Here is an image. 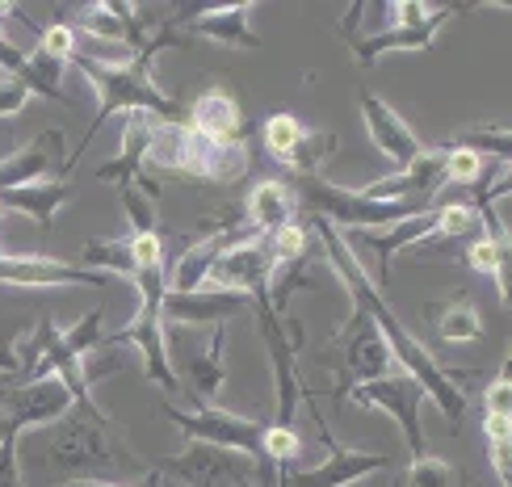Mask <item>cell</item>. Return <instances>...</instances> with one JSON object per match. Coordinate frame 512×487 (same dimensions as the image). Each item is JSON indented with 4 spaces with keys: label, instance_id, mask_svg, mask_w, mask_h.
<instances>
[{
    "label": "cell",
    "instance_id": "6da1fadb",
    "mask_svg": "<svg viewBox=\"0 0 512 487\" xmlns=\"http://www.w3.org/2000/svg\"><path fill=\"white\" fill-rule=\"evenodd\" d=\"M311 227H315V236L324 240V252H328L332 269L340 273V282H345V290L353 294V307L366 311L370 320H374V328L382 332V341L391 345V357L399 362V370L408 374V378H416V383L424 387V395H429L433 404L445 412V420H450L454 429H462L466 425V395L458 391L454 374L445 370V366H437V357L424 349L408 328H403V320H399V315L391 311V303H387V294L374 286L366 265L357 261V252H349L345 231H336L328 219H319V215L311 219Z\"/></svg>",
    "mask_w": 512,
    "mask_h": 487
},
{
    "label": "cell",
    "instance_id": "7a4b0ae2",
    "mask_svg": "<svg viewBox=\"0 0 512 487\" xmlns=\"http://www.w3.org/2000/svg\"><path fill=\"white\" fill-rule=\"evenodd\" d=\"M168 47H189V34L177 26L173 17L160 21L156 34L143 42V51H139L131 63H105V59L84 55V51L72 55V63L84 72V80H89L93 89L101 93V105H97V114H93V122H89V131H84V139L76 143L72 160L63 164V173H72V168L80 164L84 147L93 143V135H97L114 114H135V110H143V114H156L160 122H181L185 105H181L173 93H164L160 84L152 80V63H156V55L168 51Z\"/></svg>",
    "mask_w": 512,
    "mask_h": 487
},
{
    "label": "cell",
    "instance_id": "3957f363",
    "mask_svg": "<svg viewBox=\"0 0 512 487\" xmlns=\"http://www.w3.org/2000/svg\"><path fill=\"white\" fill-rule=\"evenodd\" d=\"M38 462L63 471H101V467H135L139 454L118 437L114 420L97 408V399H76L72 412L42 429Z\"/></svg>",
    "mask_w": 512,
    "mask_h": 487
},
{
    "label": "cell",
    "instance_id": "277c9868",
    "mask_svg": "<svg viewBox=\"0 0 512 487\" xmlns=\"http://www.w3.org/2000/svg\"><path fill=\"white\" fill-rule=\"evenodd\" d=\"M147 160L164 168V173L219 181V185L240 181L252 164L244 139H206L198 131H189L185 122H164L156 131V143H152V152H147Z\"/></svg>",
    "mask_w": 512,
    "mask_h": 487
},
{
    "label": "cell",
    "instance_id": "5b68a950",
    "mask_svg": "<svg viewBox=\"0 0 512 487\" xmlns=\"http://www.w3.org/2000/svg\"><path fill=\"white\" fill-rule=\"evenodd\" d=\"M319 362L336 370V404H345L361 383L395 374L391 345L382 341V332L374 328V320L361 307H353L349 320L328 336V345L319 349Z\"/></svg>",
    "mask_w": 512,
    "mask_h": 487
},
{
    "label": "cell",
    "instance_id": "8992f818",
    "mask_svg": "<svg viewBox=\"0 0 512 487\" xmlns=\"http://www.w3.org/2000/svg\"><path fill=\"white\" fill-rule=\"evenodd\" d=\"M303 202L319 219L340 223V227H366V231L395 227L403 219L420 215V210H433L424 202H378V198H366L361 189H345V185H332L319 177H303Z\"/></svg>",
    "mask_w": 512,
    "mask_h": 487
},
{
    "label": "cell",
    "instance_id": "52a82bcc",
    "mask_svg": "<svg viewBox=\"0 0 512 487\" xmlns=\"http://www.w3.org/2000/svg\"><path fill=\"white\" fill-rule=\"evenodd\" d=\"M164 416L189 437V441H206V446H223V450H236V454H248L252 462L265 458V425L252 416H236L227 408H194L185 412L177 404H164Z\"/></svg>",
    "mask_w": 512,
    "mask_h": 487
},
{
    "label": "cell",
    "instance_id": "ba28073f",
    "mask_svg": "<svg viewBox=\"0 0 512 487\" xmlns=\"http://www.w3.org/2000/svg\"><path fill=\"white\" fill-rule=\"evenodd\" d=\"M156 471L168 479H181L185 487H248L252 458L223 446H206V441H189L181 454L164 458Z\"/></svg>",
    "mask_w": 512,
    "mask_h": 487
},
{
    "label": "cell",
    "instance_id": "9c48e42d",
    "mask_svg": "<svg viewBox=\"0 0 512 487\" xmlns=\"http://www.w3.org/2000/svg\"><path fill=\"white\" fill-rule=\"evenodd\" d=\"M353 404L357 408H378V412H387L395 425L403 429V446L412 450V458L424 454V429H420V408H424V387L416 383V378H408L403 370L387 374V378H374V383H361L353 395Z\"/></svg>",
    "mask_w": 512,
    "mask_h": 487
},
{
    "label": "cell",
    "instance_id": "30bf717a",
    "mask_svg": "<svg viewBox=\"0 0 512 487\" xmlns=\"http://www.w3.org/2000/svg\"><path fill=\"white\" fill-rule=\"evenodd\" d=\"M303 399H307V395H303ZM307 404H311V399H307ZM311 412H315L319 441H324L328 458L319 462V467L290 471V475L282 479V487H349V483H357V479H370V475H378V471H387V467H391V458H387V454H366V450L340 446V441L332 437V429H328V420L319 416L315 404H311Z\"/></svg>",
    "mask_w": 512,
    "mask_h": 487
},
{
    "label": "cell",
    "instance_id": "8fae6325",
    "mask_svg": "<svg viewBox=\"0 0 512 487\" xmlns=\"http://www.w3.org/2000/svg\"><path fill=\"white\" fill-rule=\"evenodd\" d=\"M248 303L256 307V324H261L265 336V349H269V362H273V378H277V416L273 425L277 429H294V412H298V399H303V383H298V349L286 341L282 320L277 311L269 307V294H248Z\"/></svg>",
    "mask_w": 512,
    "mask_h": 487
},
{
    "label": "cell",
    "instance_id": "7c38bea8",
    "mask_svg": "<svg viewBox=\"0 0 512 487\" xmlns=\"http://www.w3.org/2000/svg\"><path fill=\"white\" fill-rule=\"evenodd\" d=\"M177 341H181L177 366H173V370H177V383L185 378L189 395H194V404L206 408L210 399L223 391V383H227V362H223V353H227V324L210 328V336H206L202 349L194 345V336H189V332H181Z\"/></svg>",
    "mask_w": 512,
    "mask_h": 487
},
{
    "label": "cell",
    "instance_id": "4fadbf2b",
    "mask_svg": "<svg viewBox=\"0 0 512 487\" xmlns=\"http://www.w3.org/2000/svg\"><path fill=\"white\" fill-rule=\"evenodd\" d=\"M0 282L5 286H30V290H55V286H93V290H110L114 278L110 273H93L80 269L76 261H59V257H5L0 252Z\"/></svg>",
    "mask_w": 512,
    "mask_h": 487
},
{
    "label": "cell",
    "instance_id": "5bb4252c",
    "mask_svg": "<svg viewBox=\"0 0 512 487\" xmlns=\"http://www.w3.org/2000/svg\"><path fill=\"white\" fill-rule=\"evenodd\" d=\"M101 345H135L139 357H143V370L152 378L156 387H164L168 395H181V383H177V370H173V357H168V341H164V320L152 311H135L126 328L118 332H105Z\"/></svg>",
    "mask_w": 512,
    "mask_h": 487
},
{
    "label": "cell",
    "instance_id": "9a60e30c",
    "mask_svg": "<svg viewBox=\"0 0 512 487\" xmlns=\"http://www.w3.org/2000/svg\"><path fill=\"white\" fill-rule=\"evenodd\" d=\"M269 273H273L269 244L261 236H248V240H236L219 252V261L210 265L206 286L231 290V294H261V290H269Z\"/></svg>",
    "mask_w": 512,
    "mask_h": 487
},
{
    "label": "cell",
    "instance_id": "2e32d148",
    "mask_svg": "<svg viewBox=\"0 0 512 487\" xmlns=\"http://www.w3.org/2000/svg\"><path fill=\"white\" fill-rule=\"evenodd\" d=\"M72 404H76V399H72L68 383L55 378V374L5 391V408H9V420L17 429H47V425H55V420L68 416Z\"/></svg>",
    "mask_w": 512,
    "mask_h": 487
},
{
    "label": "cell",
    "instance_id": "e0dca14e",
    "mask_svg": "<svg viewBox=\"0 0 512 487\" xmlns=\"http://www.w3.org/2000/svg\"><path fill=\"white\" fill-rule=\"evenodd\" d=\"M248 307H252L248 294H231V290L202 286L194 294H164L160 320L164 324H177V328H215V324H227L231 315H240Z\"/></svg>",
    "mask_w": 512,
    "mask_h": 487
},
{
    "label": "cell",
    "instance_id": "ac0fdd59",
    "mask_svg": "<svg viewBox=\"0 0 512 487\" xmlns=\"http://www.w3.org/2000/svg\"><path fill=\"white\" fill-rule=\"evenodd\" d=\"M437 189H445V147H433V152L424 147L408 168L366 185L361 194L378 198V202H424L429 194H437Z\"/></svg>",
    "mask_w": 512,
    "mask_h": 487
},
{
    "label": "cell",
    "instance_id": "d6986e66",
    "mask_svg": "<svg viewBox=\"0 0 512 487\" xmlns=\"http://www.w3.org/2000/svg\"><path fill=\"white\" fill-rule=\"evenodd\" d=\"M361 122H366L370 143H374L391 164H399V168H408V164L424 152V143L416 139V131H412V126L399 118V110H391V105L382 101L378 93H361Z\"/></svg>",
    "mask_w": 512,
    "mask_h": 487
},
{
    "label": "cell",
    "instance_id": "ffe728a7",
    "mask_svg": "<svg viewBox=\"0 0 512 487\" xmlns=\"http://www.w3.org/2000/svg\"><path fill=\"white\" fill-rule=\"evenodd\" d=\"M160 118L156 114H126L122 118V147H118V156L110 164H101L97 168V181H110V185H135L143 177V164H147V152H152V143H156V131H160Z\"/></svg>",
    "mask_w": 512,
    "mask_h": 487
},
{
    "label": "cell",
    "instance_id": "44dd1931",
    "mask_svg": "<svg viewBox=\"0 0 512 487\" xmlns=\"http://www.w3.org/2000/svg\"><path fill=\"white\" fill-rule=\"evenodd\" d=\"M458 13V5H441L424 26H412V30H370V34H353L349 42H353V55H357V63L361 68H374V63L382 59V55H391V51H429L433 47V38H437V30L445 26Z\"/></svg>",
    "mask_w": 512,
    "mask_h": 487
},
{
    "label": "cell",
    "instance_id": "7402d4cb",
    "mask_svg": "<svg viewBox=\"0 0 512 487\" xmlns=\"http://www.w3.org/2000/svg\"><path fill=\"white\" fill-rule=\"evenodd\" d=\"M433 210H437V206H433ZM433 210H420V215H412V219H403V223H395V227H382V231H366V236H345V244H349L353 252L370 248L374 257H378V290L391 286V257H395V252L408 248V244L429 240L433 231H437Z\"/></svg>",
    "mask_w": 512,
    "mask_h": 487
},
{
    "label": "cell",
    "instance_id": "603a6c76",
    "mask_svg": "<svg viewBox=\"0 0 512 487\" xmlns=\"http://www.w3.org/2000/svg\"><path fill=\"white\" fill-rule=\"evenodd\" d=\"M252 17V0H240V5H215V9H202L185 21L189 34L198 38H210L219 42V47H231V51H261L265 42L248 26Z\"/></svg>",
    "mask_w": 512,
    "mask_h": 487
},
{
    "label": "cell",
    "instance_id": "cb8c5ba5",
    "mask_svg": "<svg viewBox=\"0 0 512 487\" xmlns=\"http://www.w3.org/2000/svg\"><path fill=\"white\" fill-rule=\"evenodd\" d=\"M55 147H63V135L55 126H47V131L34 135L30 143H21L13 152L0 156V194H5V189H26V185L47 181L51 164H55Z\"/></svg>",
    "mask_w": 512,
    "mask_h": 487
},
{
    "label": "cell",
    "instance_id": "d4e9b609",
    "mask_svg": "<svg viewBox=\"0 0 512 487\" xmlns=\"http://www.w3.org/2000/svg\"><path fill=\"white\" fill-rule=\"evenodd\" d=\"M72 198V185L68 181H38V185H26V189H5L0 194V210H13V215H26L38 223V231H51L55 223V210L68 206Z\"/></svg>",
    "mask_w": 512,
    "mask_h": 487
},
{
    "label": "cell",
    "instance_id": "484cf974",
    "mask_svg": "<svg viewBox=\"0 0 512 487\" xmlns=\"http://www.w3.org/2000/svg\"><path fill=\"white\" fill-rule=\"evenodd\" d=\"M185 126L189 131H198V135H206V139H244L240 105L223 89H210V93H202L194 105H189V122Z\"/></svg>",
    "mask_w": 512,
    "mask_h": 487
},
{
    "label": "cell",
    "instance_id": "4316f807",
    "mask_svg": "<svg viewBox=\"0 0 512 487\" xmlns=\"http://www.w3.org/2000/svg\"><path fill=\"white\" fill-rule=\"evenodd\" d=\"M244 215H248L252 231H261V236H273V231H282V227L294 223L298 202H294V194H290L282 181H261V185H256L252 194H248Z\"/></svg>",
    "mask_w": 512,
    "mask_h": 487
},
{
    "label": "cell",
    "instance_id": "83f0119b",
    "mask_svg": "<svg viewBox=\"0 0 512 487\" xmlns=\"http://www.w3.org/2000/svg\"><path fill=\"white\" fill-rule=\"evenodd\" d=\"M223 248H227L223 236H202V240L189 244L181 257L173 261V273H168V294H194V290H202L206 278H210V265L219 261Z\"/></svg>",
    "mask_w": 512,
    "mask_h": 487
},
{
    "label": "cell",
    "instance_id": "f1b7e54d",
    "mask_svg": "<svg viewBox=\"0 0 512 487\" xmlns=\"http://www.w3.org/2000/svg\"><path fill=\"white\" fill-rule=\"evenodd\" d=\"M424 315L433 320L441 341H479L483 336V320L471 299H445V303H429Z\"/></svg>",
    "mask_w": 512,
    "mask_h": 487
},
{
    "label": "cell",
    "instance_id": "f546056e",
    "mask_svg": "<svg viewBox=\"0 0 512 487\" xmlns=\"http://www.w3.org/2000/svg\"><path fill=\"white\" fill-rule=\"evenodd\" d=\"M80 269H93V273H110V278H135V257H131V236H118V240H89L80 252Z\"/></svg>",
    "mask_w": 512,
    "mask_h": 487
},
{
    "label": "cell",
    "instance_id": "4dcf8cb0",
    "mask_svg": "<svg viewBox=\"0 0 512 487\" xmlns=\"http://www.w3.org/2000/svg\"><path fill=\"white\" fill-rule=\"evenodd\" d=\"M63 72H68V63H59V59H51V55H42L38 47H30L26 59H21L17 80L26 84L30 93H38V97L63 101Z\"/></svg>",
    "mask_w": 512,
    "mask_h": 487
},
{
    "label": "cell",
    "instance_id": "1f68e13d",
    "mask_svg": "<svg viewBox=\"0 0 512 487\" xmlns=\"http://www.w3.org/2000/svg\"><path fill=\"white\" fill-rule=\"evenodd\" d=\"M445 147H458V152H471V156H479V160H500V164H508V156H512V135H508V126H471V131L454 135Z\"/></svg>",
    "mask_w": 512,
    "mask_h": 487
},
{
    "label": "cell",
    "instance_id": "d6a6232c",
    "mask_svg": "<svg viewBox=\"0 0 512 487\" xmlns=\"http://www.w3.org/2000/svg\"><path fill=\"white\" fill-rule=\"evenodd\" d=\"M332 156H336V135H332V131H315V126H307L303 139L294 143V152H290L286 168H294L298 177H315Z\"/></svg>",
    "mask_w": 512,
    "mask_h": 487
},
{
    "label": "cell",
    "instance_id": "836d02e7",
    "mask_svg": "<svg viewBox=\"0 0 512 487\" xmlns=\"http://www.w3.org/2000/svg\"><path fill=\"white\" fill-rule=\"evenodd\" d=\"M466 265L475 273H487V278H496L500 286V299H508V244H496L492 236H475L466 244Z\"/></svg>",
    "mask_w": 512,
    "mask_h": 487
},
{
    "label": "cell",
    "instance_id": "e575fe53",
    "mask_svg": "<svg viewBox=\"0 0 512 487\" xmlns=\"http://www.w3.org/2000/svg\"><path fill=\"white\" fill-rule=\"evenodd\" d=\"M458 467L445 458H429L420 454L408 471H403V487H458Z\"/></svg>",
    "mask_w": 512,
    "mask_h": 487
},
{
    "label": "cell",
    "instance_id": "d590c367",
    "mask_svg": "<svg viewBox=\"0 0 512 487\" xmlns=\"http://www.w3.org/2000/svg\"><path fill=\"white\" fill-rule=\"evenodd\" d=\"M101 324H105V311L97 307V311H84L80 315V320L72 324V328H63L59 336H63V345H68L76 357H80V362H84V357H93L97 349H101Z\"/></svg>",
    "mask_w": 512,
    "mask_h": 487
},
{
    "label": "cell",
    "instance_id": "8d00e7d4",
    "mask_svg": "<svg viewBox=\"0 0 512 487\" xmlns=\"http://www.w3.org/2000/svg\"><path fill=\"white\" fill-rule=\"evenodd\" d=\"M433 223L437 231L433 236H445V240H462V236H471L475 223H479V210L471 202H445L433 210Z\"/></svg>",
    "mask_w": 512,
    "mask_h": 487
},
{
    "label": "cell",
    "instance_id": "74e56055",
    "mask_svg": "<svg viewBox=\"0 0 512 487\" xmlns=\"http://www.w3.org/2000/svg\"><path fill=\"white\" fill-rule=\"evenodd\" d=\"M303 131L307 126L298 122L294 114H273V118H265V147H269V156H277V160H290V152H294V143L303 139Z\"/></svg>",
    "mask_w": 512,
    "mask_h": 487
},
{
    "label": "cell",
    "instance_id": "f35d334b",
    "mask_svg": "<svg viewBox=\"0 0 512 487\" xmlns=\"http://www.w3.org/2000/svg\"><path fill=\"white\" fill-rule=\"evenodd\" d=\"M118 198H122L126 219H131V236H147V231H156V202L147 198L139 185H122Z\"/></svg>",
    "mask_w": 512,
    "mask_h": 487
},
{
    "label": "cell",
    "instance_id": "ab89813d",
    "mask_svg": "<svg viewBox=\"0 0 512 487\" xmlns=\"http://www.w3.org/2000/svg\"><path fill=\"white\" fill-rule=\"evenodd\" d=\"M269 244V257L273 265H286V261H298V257H307V227H298V219L282 231H273V236H265Z\"/></svg>",
    "mask_w": 512,
    "mask_h": 487
},
{
    "label": "cell",
    "instance_id": "60d3db41",
    "mask_svg": "<svg viewBox=\"0 0 512 487\" xmlns=\"http://www.w3.org/2000/svg\"><path fill=\"white\" fill-rule=\"evenodd\" d=\"M487 160L458 152V147H445V185H479Z\"/></svg>",
    "mask_w": 512,
    "mask_h": 487
},
{
    "label": "cell",
    "instance_id": "b9f144b4",
    "mask_svg": "<svg viewBox=\"0 0 512 487\" xmlns=\"http://www.w3.org/2000/svg\"><path fill=\"white\" fill-rule=\"evenodd\" d=\"M34 47L42 55L59 59V63H72V55H76V26H63V21H55V26H47V30L38 34Z\"/></svg>",
    "mask_w": 512,
    "mask_h": 487
},
{
    "label": "cell",
    "instance_id": "7bdbcfd3",
    "mask_svg": "<svg viewBox=\"0 0 512 487\" xmlns=\"http://www.w3.org/2000/svg\"><path fill=\"white\" fill-rule=\"evenodd\" d=\"M0 487H26L21 483V429L0 441Z\"/></svg>",
    "mask_w": 512,
    "mask_h": 487
},
{
    "label": "cell",
    "instance_id": "ee69618b",
    "mask_svg": "<svg viewBox=\"0 0 512 487\" xmlns=\"http://www.w3.org/2000/svg\"><path fill=\"white\" fill-rule=\"evenodd\" d=\"M30 97H34V93L26 89V84H21L17 76H9L5 84H0V122L26 110V105H30Z\"/></svg>",
    "mask_w": 512,
    "mask_h": 487
},
{
    "label": "cell",
    "instance_id": "f6af8a7d",
    "mask_svg": "<svg viewBox=\"0 0 512 487\" xmlns=\"http://www.w3.org/2000/svg\"><path fill=\"white\" fill-rule=\"evenodd\" d=\"M512 408V383H508V374H500L492 387H487V399H483V416H508ZM512 420V416H508Z\"/></svg>",
    "mask_w": 512,
    "mask_h": 487
},
{
    "label": "cell",
    "instance_id": "bcb514c9",
    "mask_svg": "<svg viewBox=\"0 0 512 487\" xmlns=\"http://www.w3.org/2000/svg\"><path fill=\"white\" fill-rule=\"evenodd\" d=\"M21 336H26V328H9L0 332V374H17L21 370Z\"/></svg>",
    "mask_w": 512,
    "mask_h": 487
},
{
    "label": "cell",
    "instance_id": "7dc6e473",
    "mask_svg": "<svg viewBox=\"0 0 512 487\" xmlns=\"http://www.w3.org/2000/svg\"><path fill=\"white\" fill-rule=\"evenodd\" d=\"M487 454H492V467H496V475L504 479V487H508V471H512V441H487Z\"/></svg>",
    "mask_w": 512,
    "mask_h": 487
},
{
    "label": "cell",
    "instance_id": "c3c4849f",
    "mask_svg": "<svg viewBox=\"0 0 512 487\" xmlns=\"http://www.w3.org/2000/svg\"><path fill=\"white\" fill-rule=\"evenodd\" d=\"M487 441H512V420L508 416H483Z\"/></svg>",
    "mask_w": 512,
    "mask_h": 487
},
{
    "label": "cell",
    "instance_id": "681fc988",
    "mask_svg": "<svg viewBox=\"0 0 512 487\" xmlns=\"http://www.w3.org/2000/svg\"><path fill=\"white\" fill-rule=\"evenodd\" d=\"M59 487H118V483H105V479H72V483H59Z\"/></svg>",
    "mask_w": 512,
    "mask_h": 487
},
{
    "label": "cell",
    "instance_id": "f907efd6",
    "mask_svg": "<svg viewBox=\"0 0 512 487\" xmlns=\"http://www.w3.org/2000/svg\"><path fill=\"white\" fill-rule=\"evenodd\" d=\"M13 429H17V425H13V420H9V416H0V441H5V437H9Z\"/></svg>",
    "mask_w": 512,
    "mask_h": 487
},
{
    "label": "cell",
    "instance_id": "816d5d0a",
    "mask_svg": "<svg viewBox=\"0 0 512 487\" xmlns=\"http://www.w3.org/2000/svg\"><path fill=\"white\" fill-rule=\"evenodd\" d=\"M5 80H9V72H0V84H5Z\"/></svg>",
    "mask_w": 512,
    "mask_h": 487
}]
</instances>
